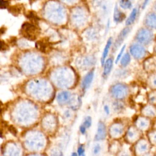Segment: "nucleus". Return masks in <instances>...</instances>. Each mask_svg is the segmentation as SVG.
<instances>
[{
    "label": "nucleus",
    "mask_w": 156,
    "mask_h": 156,
    "mask_svg": "<svg viewBox=\"0 0 156 156\" xmlns=\"http://www.w3.org/2000/svg\"><path fill=\"white\" fill-rule=\"evenodd\" d=\"M106 135H107V133H106V129H105V124L102 122L100 121L98 123L97 133L95 135L94 138L97 141L102 140L105 138Z\"/></svg>",
    "instance_id": "5"
},
{
    "label": "nucleus",
    "mask_w": 156,
    "mask_h": 156,
    "mask_svg": "<svg viewBox=\"0 0 156 156\" xmlns=\"http://www.w3.org/2000/svg\"><path fill=\"white\" fill-rule=\"evenodd\" d=\"M26 16L27 18H29L32 22H34V23H37L40 20V18L38 17L37 14L35 13V12H33V11L28 12V13L26 15Z\"/></svg>",
    "instance_id": "16"
},
{
    "label": "nucleus",
    "mask_w": 156,
    "mask_h": 156,
    "mask_svg": "<svg viewBox=\"0 0 156 156\" xmlns=\"http://www.w3.org/2000/svg\"><path fill=\"white\" fill-rule=\"evenodd\" d=\"M137 13H138V11L136 8H134L132 9L130 15L129 16V17L126 21V24L127 26H130L134 23L137 16Z\"/></svg>",
    "instance_id": "12"
},
{
    "label": "nucleus",
    "mask_w": 156,
    "mask_h": 156,
    "mask_svg": "<svg viewBox=\"0 0 156 156\" xmlns=\"http://www.w3.org/2000/svg\"><path fill=\"white\" fill-rule=\"evenodd\" d=\"M146 23L152 28L156 29V14L150 13L146 18Z\"/></svg>",
    "instance_id": "10"
},
{
    "label": "nucleus",
    "mask_w": 156,
    "mask_h": 156,
    "mask_svg": "<svg viewBox=\"0 0 156 156\" xmlns=\"http://www.w3.org/2000/svg\"><path fill=\"white\" fill-rule=\"evenodd\" d=\"M125 48H126V44H124L122 46V47L121 48L119 53L118 54V55L116 57V60H115V63H117L118 62V61L119 60V59L121 58V56H122V54L124 52V51L125 49Z\"/></svg>",
    "instance_id": "20"
},
{
    "label": "nucleus",
    "mask_w": 156,
    "mask_h": 156,
    "mask_svg": "<svg viewBox=\"0 0 156 156\" xmlns=\"http://www.w3.org/2000/svg\"><path fill=\"white\" fill-rule=\"evenodd\" d=\"M104 112H105L106 114L108 115V114L110 113V109H109V107H108V105H104Z\"/></svg>",
    "instance_id": "29"
},
{
    "label": "nucleus",
    "mask_w": 156,
    "mask_h": 156,
    "mask_svg": "<svg viewBox=\"0 0 156 156\" xmlns=\"http://www.w3.org/2000/svg\"><path fill=\"white\" fill-rule=\"evenodd\" d=\"M36 48L41 52H46L49 48V43L45 40H41L36 43Z\"/></svg>",
    "instance_id": "9"
},
{
    "label": "nucleus",
    "mask_w": 156,
    "mask_h": 156,
    "mask_svg": "<svg viewBox=\"0 0 156 156\" xmlns=\"http://www.w3.org/2000/svg\"><path fill=\"white\" fill-rule=\"evenodd\" d=\"M9 5V2L5 0H0V9H6Z\"/></svg>",
    "instance_id": "24"
},
{
    "label": "nucleus",
    "mask_w": 156,
    "mask_h": 156,
    "mask_svg": "<svg viewBox=\"0 0 156 156\" xmlns=\"http://www.w3.org/2000/svg\"><path fill=\"white\" fill-rule=\"evenodd\" d=\"M155 8H156V4H155Z\"/></svg>",
    "instance_id": "39"
},
{
    "label": "nucleus",
    "mask_w": 156,
    "mask_h": 156,
    "mask_svg": "<svg viewBox=\"0 0 156 156\" xmlns=\"http://www.w3.org/2000/svg\"><path fill=\"white\" fill-rule=\"evenodd\" d=\"M10 43L12 44L13 45H14V44H15V43H16V39L15 37H13V38H11V39L10 40Z\"/></svg>",
    "instance_id": "30"
},
{
    "label": "nucleus",
    "mask_w": 156,
    "mask_h": 156,
    "mask_svg": "<svg viewBox=\"0 0 156 156\" xmlns=\"http://www.w3.org/2000/svg\"><path fill=\"white\" fill-rule=\"evenodd\" d=\"M9 11L12 13L13 15L17 16L21 11V8L20 6L15 5V6H12V7H9Z\"/></svg>",
    "instance_id": "18"
},
{
    "label": "nucleus",
    "mask_w": 156,
    "mask_h": 156,
    "mask_svg": "<svg viewBox=\"0 0 156 156\" xmlns=\"http://www.w3.org/2000/svg\"><path fill=\"white\" fill-rule=\"evenodd\" d=\"M112 38L110 37L107 40V44H106V45L104 49L103 52H102V57H101V63L102 65H104V63L105 62V60L108 54V51H109V49L112 45Z\"/></svg>",
    "instance_id": "11"
},
{
    "label": "nucleus",
    "mask_w": 156,
    "mask_h": 156,
    "mask_svg": "<svg viewBox=\"0 0 156 156\" xmlns=\"http://www.w3.org/2000/svg\"><path fill=\"white\" fill-rule=\"evenodd\" d=\"M94 77V72L93 71H91L88 72L83 77L82 80V88L83 90H87L89 88Z\"/></svg>",
    "instance_id": "7"
},
{
    "label": "nucleus",
    "mask_w": 156,
    "mask_h": 156,
    "mask_svg": "<svg viewBox=\"0 0 156 156\" xmlns=\"http://www.w3.org/2000/svg\"><path fill=\"white\" fill-rule=\"evenodd\" d=\"M5 31V29L4 27H1L0 28V35H2Z\"/></svg>",
    "instance_id": "31"
},
{
    "label": "nucleus",
    "mask_w": 156,
    "mask_h": 156,
    "mask_svg": "<svg viewBox=\"0 0 156 156\" xmlns=\"http://www.w3.org/2000/svg\"><path fill=\"white\" fill-rule=\"evenodd\" d=\"M2 103L1 101H0V112L1 111V108H2Z\"/></svg>",
    "instance_id": "34"
},
{
    "label": "nucleus",
    "mask_w": 156,
    "mask_h": 156,
    "mask_svg": "<svg viewBox=\"0 0 156 156\" xmlns=\"http://www.w3.org/2000/svg\"><path fill=\"white\" fill-rule=\"evenodd\" d=\"M84 152H85V149L83 148V146H80L78 149H77V153L79 155H84Z\"/></svg>",
    "instance_id": "26"
},
{
    "label": "nucleus",
    "mask_w": 156,
    "mask_h": 156,
    "mask_svg": "<svg viewBox=\"0 0 156 156\" xmlns=\"http://www.w3.org/2000/svg\"><path fill=\"white\" fill-rule=\"evenodd\" d=\"M119 6L123 9H130L132 7V4L130 0H119Z\"/></svg>",
    "instance_id": "15"
},
{
    "label": "nucleus",
    "mask_w": 156,
    "mask_h": 156,
    "mask_svg": "<svg viewBox=\"0 0 156 156\" xmlns=\"http://www.w3.org/2000/svg\"><path fill=\"white\" fill-rule=\"evenodd\" d=\"M112 93L118 98H122L126 94V87L122 84H117L112 88Z\"/></svg>",
    "instance_id": "4"
},
{
    "label": "nucleus",
    "mask_w": 156,
    "mask_h": 156,
    "mask_svg": "<svg viewBox=\"0 0 156 156\" xmlns=\"http://www.w3.org/2000/svg\"><path fill=\"white\" fill-rule=\"evenodd\" d=\"M126 18V15L118 9V5H116L113 12V21L115 23H121Z\"/></svg>",
    "instance_id": "8"
},
{
    "label": "nucleus",
    "mask_w": 156,
    "mask_h": 156,
    "mask_svg": "<svg viewBox=\"0 0 156 156\" xmlns=\"http://www.w3.org/2000/svg\"><path fill=\"white\" fill-rule=\"evenodd\" d=\"M104 71H103V75L104 76H107L112 68L113 66V60L112 58H108L107 59L104 63Z\"/></svg>",
    "instance_id": "13"
},
{
    "label": "nucleus",
    "mask_w": 156,
    "mask_h": 156,
    "mask_svg": "<svg viewBox=\"0 0 156 156\" xmlns=\"http://www.w3.org/2000/svg\"><path fill=\"white\" fill-rule=\"evenodd\" d=\"M123 107H124V106L122 105V104L121 103H119V102H115L113 104V108L116 111H119L121 109H122Z\"/></svg>",
    "instance_id": "22"
},
{
    "label": "nucleus",
    "mask_w": 156,
    "mask_h": 156,
    "mask_svg": "<svg viewBox=\"0 0 156 156\" xmlns=\"http://www.w3.org/2000/svg\"><path fill=\"white\" fill-rule=\"evenodd\" d=\"M130 51L132 55L136 58H141L145 54L144 48L140 44H133L130 47Z\"/></svg>",
    "instance_id": "3"
},
{
    "label": "nucleus",
    "mask_w": 156,
    "mask_h": 156,
    "mask_svg": "<svg viewBox=\"0 0 156 156\" xmlns=\"http://www.w3.org/2000/svg\"><path fill=\"white\" fill-rule=\"evenodd\" d=\"M153 82H154V85H156V79H155L153 80Z\"/></svg>",
    "instance_id": "36"
},
{
    "label": "nucleus",
    "mask_w": 156,
    "mask_h": 156,
    "mask_svg": "<svg viewBox=\"0 0 156 156\" xmlns=\"http://www.w3.org/2000/svg\"><path fill=\"white\" fill-rule=\"evenodd\" d=\"M9 49V46L4 41L0 40V51H6Z\"/></svg>",
    "instance_id": "23"
},
{
    "label": "nucleus",
    "mask_w": 156,
    "mask_h": 156,
    "mask_svg": "<svg viewBox=\"0 0 156 156\" xmlns=\"http://www.w3.org/2000/svg\"><path fill=\"white\" fill-rule=\"evenodd\" d=\"M20 34L24 38L27 40L34 41L40 34V29L35 26V24L26 22L21 27Z\"/></svg>",
    "instance_id": "1"
},
{
    "label": "nucleus",
    "mask_w": 156,
    "mask_h": 156,
    "mask_svg": "<svg viewBox=\"0 0 156 156\" xmlns=\"http://www.w3.org/2000/svg\"><path fill=\"white\" fill-rule=\"evenodd\" d=\"M72 155H76H76H77V154H76V153H73V154H72Z\"/></svg>",
    "instance_id": "37"
},
{
    "label": "nucleus",
    "mask_w": 156,
    "mask_h": 156,
    "mask_svg": "<svg viewBox=\"0 0 156 156\" xmlns=\"http://www.w3.org/2000/svg\"><path fill=\"white\" fill-rule=\"evenodd\" d=\"M70 94L68 92H62L58 95L57 99L60 103H64L67 102L69 99Z\"/></svg>",
    "instance_id": "14"
},
{
    "label": "nucleus",
    "mask_w": 156,
    "mask_h": 156,
    "mask_svg": "<svg viewBox=\"0 0 156 156\" xmlns=\"http://www.w3.org/2000/svg\"><path fill=\"white\" fill-rule=\"evenodd\" d=\"M149 1L150 0H144V1L143 2V4H142V7H141L142 9H145V7L147 6V4L149 3Z\"/></svg>",
    "instance_id": "28"
},
{
    "label": "nucleus",
    "mask_w": 156,
    "mask_h": 156,
    "mask_svg": "<svg viewBox=\"0 0 156 156\" xmlns=\"http://www.w3.org/2000/svg\"><path fill=\"white\" fill-rule=\"evenodd\" d=\"M9 130L10 131V133H12L13 135L16 136L17 134V130L16 129V128L13 126H9Z\"/></svg>",
    "instance_id": "25"
},
{
    "label": "nucleus",
    "mask_w": 156,
    "mask_h": 156,
    "mask_svg": "<svg viewBox=\"0 0 156 156\" xmlns=\"http://www.w3.org/2000/svg\"><path fill=\"white\" fill-rule=\"evenodd\" d=\"M130 62V56L129 54H125L121 58V64L122 66H126Z\"/></svg>",
    "instance_id": "17"
},
{
    "label": "nucleus",
    "mask_w": 156,
    "mask_h": 156,
    "mask_svg": "<svg viewBox=\"0 0 156 156\" xmlns=\"http://www.w3.org/2000/svg\"><path fill=\"white\" fill-rule=\"evenodd\" d=\"M86 129H87L86 127H85V126H83V124H82V125H81V126H80V127H79L80 132H81V133H82V134H84V133H85V132H86Z\"/></svg>",
    "instance_id": "27"
},
{
    "label": "nucleus",
    "mask_w": 156,
    "mask_h": 156,
    "mask_svg": "<svg viewBox=\"0 0 156 156\" xmlns=\"http://www.w3.org/2000/svg\"><path fill=\"white\" fill-rule=\"evenodd\" d=\"M101 145L99 144H96V145L94 146L92 150L93 154H98L101 151Z\"/></svg>",
    "instance_id": "21"
},
{
    "label": "nucleus",
    "mask_w": 156,
    "mask_h": 156,
    "mask_svg": "<svg viewBox=\"0 0 156 156\" xmlns=\"http://www.w3.org/2000/svg\"><path fill=\"white\" fill-rule=\"evenodd\" d=\"M91 118L90 116H87L84 119L83 122V125L86 127V128H89L91 126Z\"/></svg>",
    "instance_id": "19"
},
{
    "label": "nucleus",
    "mask_w": 156,
    "mask_h": 156,
    "mask_svg": "<svg viewBox=\"0 0 156 156\" xmlns=\"http://www.w3.org/2000/svg\"><path fill=\"white\" fill-rule=\"evenodd\" d=\"M31 2H33V1H36V0H30Z\"/></svg>",
    "instance_id": "38"
},
{
    "label": "nucleus",
    "mask_w": 156,
    "mask_h": 156,
    "mask_svg": "<svg viewBox=\"0 0 156 156\" xmlns=\"http://www.w3.org/2000/svg\"><path fill=\"white\" fill-rule=\"evenodd\" d=\"M65 116H66V118H68V117L70 116V113H69V112H66V113H65Z\"/></svg>",
    "instance_id": "32"
},
{
    "label": "nucleus",
    "mask_w": 156,
    "mask_h": 156,
    "mask_svg": "<svg viewBox=\"0 0 156 156\" xmlns=\"http://www.w3.org/2000/svg\"><path fill=\"white\" fill-rule=\"evenodd\" d=\"M130 28L129 27H126L124 29H123L121 32H120V34H119L118 37L116 38V40L113 46V49H116L119 46L121 45V44L122 43V42L124 41V38H126V37L127 35V34H129V32H130Z\"/></svg>",
    "instance_id": "6"
},
{
    "label": "nucleus",
    "mask_w": 156,
    "mask_h": 156,
    "mask_svg": "<svg viewBox=\"0 0 156 156\" xmlns=\"http://www.w3.org/2000/svg\"><path fill=\"white\" fill-rule=\"evenodd\" d=\"M128 135H129V136L132 137V136H133V132H132V131H129V133H128Z\"/></svg>",
    "instance_id": "33"
},
{
    "label": "nucleus",
    "mask_w": 156,
    "mask_h": 156,
    "mask_svg": "<svg viewBox=\"0 0 156 156\" xmlns=\"http://www.w3.org/2000/svg\"><path fill=\"white\" fill-rule=\"evenodd\" d=\"M0 137H1V138L2 137V132L1 131V129H0Z\"/></svg>",
    "instance_id": "35"
},
{
    "label": "nucleus",
    "mask_w": 156,
    "mask_h": 156,
    "mask_svg": "<svg viewBox=\"0 0 156 156\" xmlns=\"http://www.w3.org/2000/svg\"><path fill=\"white\" fill-rule=\"evenodd\" d=\"M136 38L141 43L147 44L152 40V34L149 30L142 29L138 30V33L136 34Z\"/></svg>",
    "instance_id": "2"
}]
</instances>
